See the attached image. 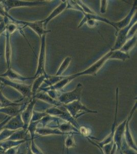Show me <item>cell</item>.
<instances>
[{
  "label": "cell",
  "mask_w": 137,
  "mask_h": 154,
  "mask_svg": "<svg viewBox=\"0 0 137 154\" xmlns=\"http://www.w3.org/2000/svg\"><path fill=\"white\" fill-rule=\"evenodd\" d=\"M112 53V51L111 50L109 51V53L105 54L104 56L101 58L100 59L97 61L95 63H94L93 65H92L90 67L87 69L80 72L79 73L69 75V77L70 79H71V80H72L75 78L79 77L80 75H96L97 74V72L99 71V69L103 67V65H104V63H106V61L109 60V57L111 55Z\"/></svg>",
  "instance_id": "cell-1"
},
{
  "label": "cell",
  "mask_w": 137,
  "mask_h": 154,
  "mask_svg": "<svg viewBox=\"0 0 137 154\" xmlns=\"http://www.w3.org/2000/svg\"><path fill=\"white\" fill-rule=\"evenodd\" d=\"M137 23V15L135 14V17L133 18L132 20L129 25L124 28H122L116 32V35L117 36L116 41L115 42L114 46L112 48V51L119 50L122 47L127 41V36L129 31L134 25Z\"/></svg>",
  "instance_id": "cell-2"
},
{
  "label": "cell",
  "mask_w": 137,
  "mask_h": 154,
  "mask_svg": "<svg viewBox=\"0 0 137 154\" xmlns=\"http://www.w3.org/2000/svg\"><path fill=\"white\" fill-rule=\"evenodd\" d=\"M82 88V85L81 83H78L76 88L72 91L63 93L58 99L59 102L66 105L75 101L80 100Z\"/></svg>",
  "instance_id": "cell-3"
},
{
  "label": "cell",
  "mask_w": 137,
  "mask_h": 154,
  "mask_svg": "<svg viewBox=\"0 0 137 154\" xmlns=\"http://www.w3.org/2000/svg\"><path fill=\"white\" fill-rule=\"evenodd\" d=\"M64 106L72 116L75 118L88 112H96L95 111H92L87 109L80 102V100L75 101Z\"/></svg>",
  "instance_id": "cell-4"
},
{
  "label": "cell",
  "mask_w": 137,
  "mask_h": 154,
  "mask_svg": "<svg viewBox=\"0 0 137 154\" xmlns=\"http://www.w3.org/2000/svg\"><path fill=\"white\" fill-rule=\"evenodd\" d=\"M46 34L43 35L41 37V45L40 52L38 57V66L34 77H38L41 75H47L45 72L46 63Z\"/></svg>",
  "instance_id": "cell-5"
},
{
  "label": "cell",
  "mask_w": 137,
  "mask_h": 154,
  "mask_svg": "<svg viewBox=\"0 0 137 154\" xmlns=\"http://www.w3.org/2000/svg\"><path fill=\"white\" fill-rule=\"evenodd\" d=\"M0 79L5 83L6 84L12 86L22 94L24 97H29L31 94V91L30 85H26V84H22V83H17L13 82L10 81L6 79L0 78Z\"/></svg>",
  "instance_id": "cell-6"
},
{
  "label": "cell",
  "mask_w": 137,
  "mask_h": 154,
  "mask_svg": "<svg viewBox=\"0 0 137 154\" xmlns=\"http://www.w3.org/2000/svg\"><path fill=\"white\" fill-rule=\"evenodd\" d=\"M24 122L21 117V114H19L11 117L7 122L5 125L4 126L3 129L17 131L24 128Z\"/></svg>",
  "instance_id": "cell-7"
},
{
  "label": "cell",
  "mask_w": 137,
  "mask_h": 154,
  "mask_svg": "<svg viewBox=\"0 0 137 154\" xmlns=\"http://www.w3.org/2000/svg\"><path fill=\"white\" fill-rule=\"evenodd\" d=\"M8 9L17 7H31L41 5L46 3L45 1H35V2H28V1H5Z\"/></svg>",
  "instance_id": "cell-8"
},
{
  "label": "cell",
  "mask_w": 137,
  "mask_h": 154,
  "mask_svg": "<svg viewBox=\"0 0 137 154\" xmlns=\"http://www.w3.org/2000/svg\"><path fill=\"white\" fill-rule=\"evenodd\" d=\"M136 10H137V4L135 1L133 5V7L130 10V12H129L128 15L124 19H123V20H122L119 22H115V26H116L117 32H118L119 30L121 29L122 28H124L130 24L133 17L136 14Z\"/></svg>",
  "instance_id": "cell-9"
},
{
  "label": "cell",
  "mask_w": 137,
  "mask_h": 154,
  "mask_svg": "<svg viewBox=\"0 0 137 154\" xmlns=\"http://www.w3.org/2000/svg\"><path fill=\"white\" fill-rule=\"evenodd\" d=\"M35 103V100L34 99L30 102V103L28 104V106L26 108L24 112L21 114V117L24 125L23 129L26 131L27 130L28 126L29 125L30 122L31 121L32 110H33V107L34 106Z\"/></svg>",
  "instance_id": "cell-10"
},
{
  "label": "cell",
  "mask_w": 137,
  "mask_h": 154,
  "mask_svg": "<svg viewBox=\"0 0 137 154\" xmlns=\"http://www.w3.org/2000/svg\"><path fill=\"white\" fill-rule=\"evenodd\" d=\"M21 23L28 26L34 31L38 35L40 38L42 35L47 34L51 32V30H46L43 28V22L42 21H36L34 22H21Z\"/></svg>",
  "instance_id": "cell-11"
},
{
  "label": "cell",
  "mask_w": 137,
  "mask_h": 154,
  "mask_svg": "<svg viewBox=\"0 0 137 154\" xmlns=\"http://www.w3.org/2000/svg\"><path fill=\"white\" fill-rule=\"evenodd\" d=\"M63 2L51 12V14L46 19L43 20V28L45 29H46V27L47 26V24L51 20L53 19V18H55L56 17L59 15L60 14L63 12V11H64V9L67 8V1H64Z\"/></svg>",
  "instance_id": "cell-12"
},
{
  "label": "cell",
  "mask_w": 137,
  "mask_h": 154,
  "mask_svg": "<svg viewBox=\"0 0 137 154\" xmlns=\"http://www.w3.org/2000/svg\"><path fill=\"white\" fill-rule=\"evenodd\" d=\"M22 104L19 105H13V106H8L0 108V112H3L4 114H7L10 117H14L19 114L22 110V108L19 106Z\"/></svg>",
  "instance_id": "cell-13"
},
{
  "label": "cell",
  "mask_w": 137,
  "mask_h": 154,
  "mask_svg": "<svg viewBox=\"0 0 137 154\" xmlns=\"http://www.w3.org/2000/svg\"><path fill=\"white\" fill-rule=\"evenodd\" d=\"M2 75L7 76L12 80L20 81L22 82H24L25 81H27L28 80H31V79L37 78L36 77H31V78H25V77H22L21 75H19L16 72L11 70L10 68H9L7 72H6V74H4Z\"/></svg>",
  "instance_id": "cell-14"
},
{
  "label": "cell",
  "mask_w": 137,
  "mask_h": 154,
  "mask_svg": "<svg viewBox=\"0 0 137 154\" xmlns=\"http://www.w3.org/2000/svg\"><path fill=\"white\" fill-rule=\"evenodd\" d=\"M27 131L23 128L14 131L10 136L6 140H12V141H21L24 140L27 136Z\"/></svg>",
  "instance_id": "cell-15"
},
{
  "label": "cell",
  "mask_w": 137,
  "mask_h": 154,
  "mask_svg": "<svg viewBox=\"0 0 137 154\" xmlns=\"http://www.w3.org/2000/svg\"><path fill=\"white\" fill-rule=\"evenodd\" d=\"M137 42V35H135L134 37H132V38L127 40L124 44L122 46L120 50L123 52L129 54L130 51H131L136 45Z\"/></svg>",
  "instance_id": "cell-16"
},
{
  "label": "cell",
  "mask_w": 137,
  "mask_h": 154,
  "mask_svg": "<svg viewBox=\"0 0 137 154\" xmlns=\"http://www.w3.org/2000/svg\"><path fill=\"white\" fill-rule=\"evenodd\" d=\"M130 56L129 54L125 53L119 50L112 51V53L109 59H118L122 61H125L126 60L129 59Z\"/></svg>",
  "instance_id": "cell-17"
},
{
  "label": "cell",
  "mask_w": 137,
  "mask_h": 154,
  "mask_svg": "<svg viewBox=\"0 0 137 154\" xmlns=\"http://www.w3.org/2000/svg\"><path fill=\"white\" fill-rule=\"evenodd\" d=\"M48 76L45 75H41L40 76L37 77V79L33 83V86L31 88L32 94L34 96L37 93V89L39 88L41 85V84L46 79H47Z\"/></svg>",
  "instance_id": "cell-18"
},
{
  "label": "cell",
  "mask_w": 137,
  "mask_h": 154,
  "mask_svg": "<svg viewBox=\"0 0 137 154\" xmlns=\"http://www.w3.org/2000/svg\"><path fill=\"white\" fill-rule=\"evenodd\" d=\"M35 98L40 99V100H43L45 101L49 102V103L53 104L54 105H59L61 104L60 102H58L56 101L53 100L48 94L45 93H38L35 96Z\"/></svg>",
  "instance_id": "cell-19"
},
{
  "label": "cell",
  "mask_w": 137,
  "mask_h": 154,
  "mask_svg": "<svg viewBox=\"0 0 137 154\" xmlns=\"http://www.w3.org/2000/svg\"><path fill=\"white\" fill-rule=\"evenodd\" d=\"M72 58L70 57H67L64 59V61L62 62L59 67L58 70H57L56 74V76H61V75L64 72V71L68 68L69 66L70 63L71 62Z\"/></svg>",
  "instance_id": "cell-20"
},
{
  "label": "cell",
  "mask_w": 137,
  "mask_h": 154,
  "mask_svg": "<svg viewBox=\"0 0 137 154\" xmlns=\"http://www.w3.org/2000/svg\"><path fill=\"white\" fill-rule=\"evenodd\" d=\"M16 131L3 129L0 132V142H2L5 140H7L12 134Z\"/></svg>",
  "instance_id": "cell-21"
},
{
  "label": "cell",
  "mask_w": 137,
  "mask_h": 154,
  "mask_svg": "<svg viewBox=\"0 0 137 154\" xmlns=\"http://www.w3.org/2000/svg\"><path fill=\"white\" fill-rule=\"evenodd\" d=\"M67 9H73L77 11H80L81 12L83 13V10L82 9V8L77 3L76 1H67ZM66 8V9H67Z\"/></svg>",
  "instance_id": "cell-22"
},
{
  "label": "cell",
  "mask_w": 137,
  "mask_h": 154,
  "mask_svg": "<svg viewBox=\"0 0 137 154\" xmlns=\"http://www.w3.org/2000/svg\"><path fill=\"white\" fill-rule=\"evenodd\" d=\"M77 3L80 6L82 9L83 10V13L87 14H96L94 11H92L89 7H88L85 4L83 3L81 1H76Z\"/></svg>",
  "instance_id": "cell-23"
},
{
  "label": "cell",
  "mask_w": 137,
  "mask_h": 154,
  "mask_svg": "<svg viewBox=\"0 0 137 154\" xmlns=\"http://www.w3.org/2000/svg\"><path fill=\"white\" fill-rule=\"evenodd\" d=\"M101 8L100 12L102 14L106 13L108 8V3H109V1L106 0H103L101 1Z\"/></svg>",
  "instance_id": "cell-24"
},
{
  "label": "cell",
  "mask_w": 137,
  "mask_h": 154,
  "mask_svg": "<svg viewBox=\"0 0 137 154\" xmlns=\"http://www.w3.org/2000/svg\"><path fill=\"white\" fill-rule=\"evenodd\" d=\"M75 142L72 138L69 137L66 141V145L67 147H71L72 146H74V145Z\"/></svg>",
  "instance_id": "cell-25"
},
{
  "label": "cell",
  "mask_w": 137,
  "mask_h": 154,
  "mask_svg": "<svg viewBox=\"0 0 137 154\" xmlns=\"http://www.w3.org/2000/svg\"><path fill=\"white\" fill-rule=\"evenodd\" d=\"M12 117H10V116H7L5 119L2 121V122L0 123V132L3 129L4 126L7 123V122Z\"/></svg>",
  "instance_id": "cell-26"
},
{
  "label": "cell",
  "mask_w": 137,
  "mask_h": 154,
  "mask_svg": "<svg viewBox=\"0 0 137 154\" xmlns=\"http://www.w3.org/2000/svg\"><path fill=\"white\" fill-rule=\"evenodd\" d=\"M87 25L90 27H94L97 25V22L95 20L93 19H90L87 21Z\"/></svg>",
  "instance_id": "cell-27"
},
{
  "label": "cell",
  "mask_w": 137,
  "mask_h": 154,
  "mask_svg": "<svg viewBox=\"0 0 137 154\" xmlns=\"http://www.w3.org/2000/svg\"><path fill=\"white\" fill-rule=\"evenodd\" d=\"M9 32H13L16 29V26H14V25H10L9 26Z\"/></svg>",
  "instance_id": "cell-28"
},
{
  "label": "cell",
  "mask_w": 137,
  "mask_h": 154,
  "mask_svg": "<svg viewBox=\"0 0 137 154\" xmlns=\"http://www.w3.org/2000/svg\"><path fill=\"white\" fill-rule=\"evenodd\" d=\"M33 154V152H32L31 150V149H30L29 147H28V149H27V154Z\"/></svg>",
  "instance_id": "cell-29"
},
{
  "label": "cell",
  "mask_w": 137,
  "mask_h": 154,
  "mask_svg": "<svg viewBox=\"0 0 137 154\" xmlns=\"http://www.w3.org/2000/svg\"><path fill=\"white\" fill-rule=\"evenodd\" d=\"M0 14H2V15H3L5 14V12H4L3 9L2 7H0Z\"/></svg>",
  "instance_id": "cell-30"
},
{
  "label": "cell",
  "mask_w": 137,
  "mask_h": 154,
  "mask_svg": "<svg viewBox=\"0 0 137 154\" xmlns=\"http://www.w3.org/2000/svg\"><path fill=\"white\" fill-rule=\"evenodd\" d=\"M0 154H3V153H2V152H0Z\"/></svg>",
  "instance_id": "cell-31"
}]
</instances>
